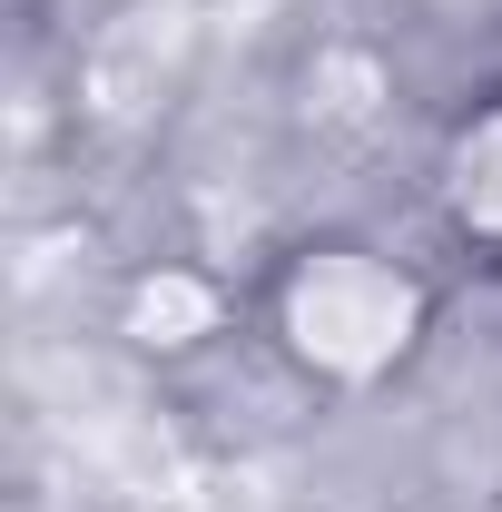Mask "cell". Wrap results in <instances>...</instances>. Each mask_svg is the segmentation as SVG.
<instances>
[{
  "instance_id": "1",
  "label": "cell",
  "mask_w": 502,
  "mask_h": 512,
  "mask_svg": "<svg viewBox=\"0 0 502 512\" xmlns=\"http://www.w3.org/2000/svg\"><path fill=\"white\" fill-rule=\"evenodd\" d=\"M266 335L315 394H384L434 345V276L375 237H306L266 276Z\"/></svg>"
},
{
  "instance_id": "4",
  "label": "cell",
  "mask_w": 502,
  "mask_h": 512,
  "mask_svg": "<svg viewBox=\"0 0 502 512\" xmlns=\"http://www.w3.org/2000/svg\"><path fill=\"white\" fill-rule=\"evenodd\" d=\"M394 60L375 40H315L306 69H296V128L325 138V148H375L394 128Z\"/></svg>"
},
{
  "instance_id": "3",
  "label": "cell",
  "mask_w": 502,
  "mask_h": 512,
  "mask_svg": "<svg viewBox=\"0 0 502 512\" xmlns=\"http://www.w3.org/2000/svg\"><path fill=\"white\" fill-rule=\"evenodd\" d=\"M227 325H237V296H227L217 266L158 256V266H138L119 286V345L138 365H197V355L227 345Z\"/></svg>"
},
{
  "instance_id": "2",
  "label": "cell",
  "mask_w": 502,
  "mask_h": 512,
  "mask_svg": "<svg viewBox=\"0 0 502 512\" xmlns=\"http://www.w3.org/2000/svg\"><path fill=\"white\" fill-rule=\"evenodd\" d=\"M197 69V0H119L69 60V119L89 138H148Z\"/></svg>"
},
{
  "instance_id": "5",
  "label": "cell",
  "mask_w": 502,
  "mask_h": 512,
  "mask_svg": "<svg viewBox=\"0 0 502 512\" xmlns=\"http://www.w3.org/2000/svg\"><path fill=\"white\" fill-rule=\"evenodd\" d=\"M434 207H443V227L502 276V99L453 119V138L434 158Z\"/></svg>"
},
{
  "instance_id": "6",
  "label": "cell",
  "mask_w": 502,
  "mask_h": 512,
  "mask_svg": "<svg viewBox=\"0 0 502 512\" xmlns=\"http://www.w3.org/2000/svg\"><path fill=\"white\" fill-rule=\"evenodd\" d=\"M434 10H463V0H434Z\"/></svg>"
}]
</instances>
